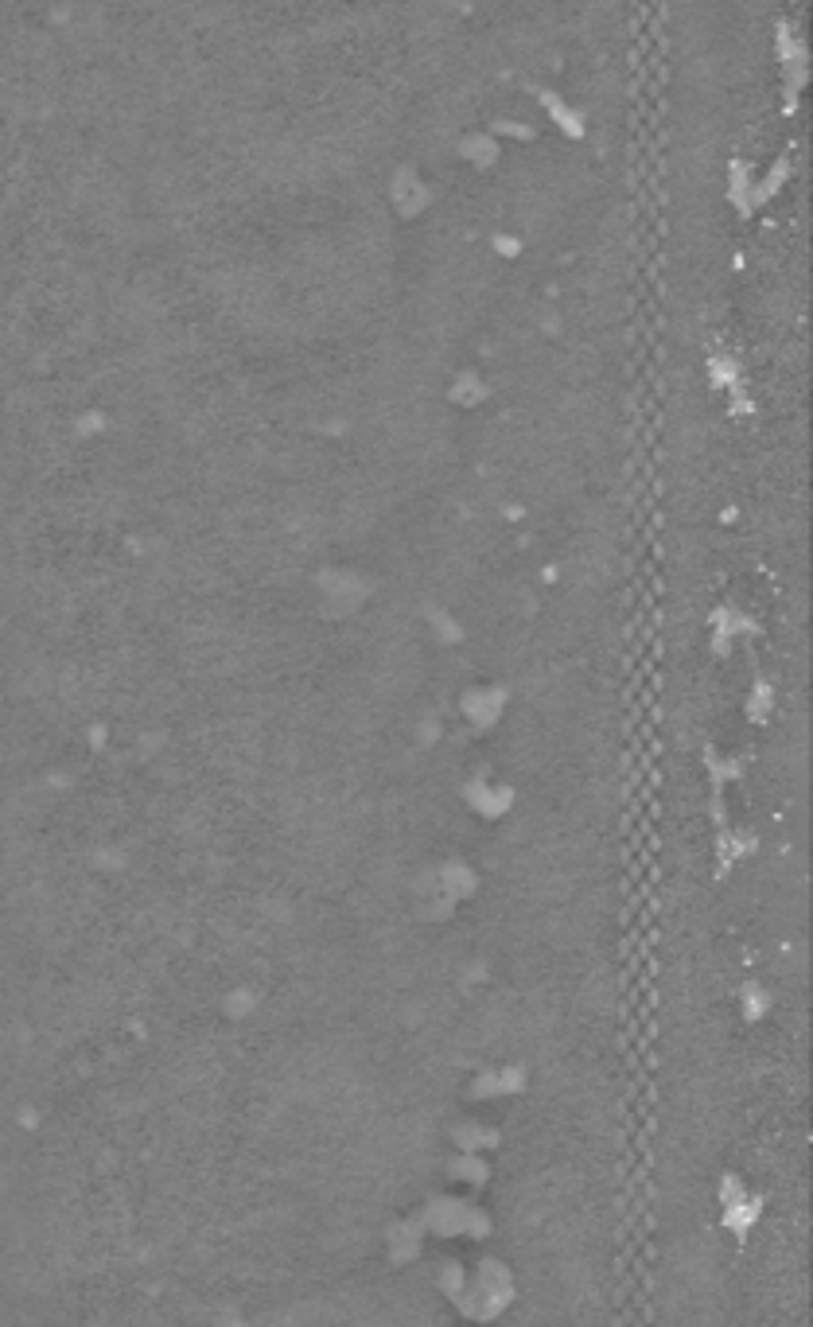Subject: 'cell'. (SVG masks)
Returning <instances> with one entry per match:
<instances>
[{"mask_svg": "<svg viewBox=\"0 0 813 1327\" xmlns=\"http://www.w3.org/2000/svg\"><path fill=\"white\" fill-rule=\"evenodd\" d=\"M775 55H778V74H782V94H786V106L794 109L798 106V94L810 78V51H806V39L798 36L790 24H778L775 32Z\"/></svg>", "mask_w": 813, "mask_h": 1327, "instance_id": "obj_1", "label": "cell"}, {"mask_svg": "<svg viewBox=\"0 0 813 1327\" xmlns=\"http://www.w3.org/2000/svg\"><path fill=\"white\" fill-rule=\"evenodd\" d=\"M708 382L712 390L732 397V413H751V394H747V378H743V366L736 355H712L708 359Z\"/></svg>", "mask_w": 813, "mask_h": 1327, "instance_id": "obj_2", "label": "cell"}, {"mask_svg": "<svg viewBox=\"0 0 813 1327\" xmlns=\"http://www.w3.org/2000/svg\"><path fill=\"white\" fill-rule=\"evenodd\" d=\"M728 203L740 218L759 211V191H755V168L747 160H732L728 168Z\"/></svg>", "mask_w": 813, "mask_h": 1327, "instance_id": "obj_3", "label": "cell"}, {"mask_svg": "<svg viewBox=\"0 0 813 1327\" xmlns=\"http://www.w3.org/2000/svg\"><path fill=\"white\" fill-rule=\"evenodd\" d=\"M541 106H545L549 121H553V125H557L565 137H572V141H580V137H584V125H588V121H584V113H580L576 106H568L561 94H549V90H545V94H541Z\"/></svg>", "mask_w": 813, "mask_h": 1327, "instance_id": "obj_4", "label": "cell"}, {"mask_svg": "<svg viewBox=\"0 0 813 1327\" xmlns=\"http://www.w3.org/2000/svg\"><path fill=\"white\" fill-rule=\"evenodd\" d=\"M786 176H790V160H775L763 176L755 172V191H759V207L763 203H771L775 199L778 191H782V183H786Z\"/></svg>", "mask_w": 813, "mask_h": 1327, "instance_id": "obj_5", "label": "cell"}, {"mask_svg": "<svg viewBox=\"0 0 813 1327\" xmlns=\"http://www.w3.org/2000/svg\"><path fill=\"white\" fill-rule=\"evenodd\" d=\"M456 1168H460V1172H456L460 1180H471V1184H483V1180H487V1164H483L475 1152H467Z\"/></svg>", "mask_w": 813, "mask_h": 1327, "instance_id": "obj_6", "label": "cell"}, {"mask_svg": "<svg viewBox=\"0 0 813 1327\" xmlns=\"http://www.w3.org/2000/svg\"><path fill=\"white\" fill-rule=\"evenodd\" d=\"M495 246H502L506 257H518V246H522V242H518V238H495Z\"/></svg>", "mask_w": 813, "mask_h": 1327, "instance_id": "obj_7", "label": "cell"}]
</instances>
